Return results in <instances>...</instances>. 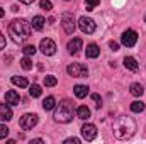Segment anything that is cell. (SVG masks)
Returning <instances> with one entry per match:
<instances>
[{
	"instance_id": "484cf974",
	"label": "cell",
	"mask_w": 146,
	"mask_h": 144,
	"mask_svg": "<svg viewBox=\"0 0 146 144\" xmlns=\"http://www.w3.org/2000/svg\"><path fill=\"white\" fill-rule=\"evenodd\" d=\"M22 53H24L26 56H33V54L36 53V46H34V44H27V46H24Z\"/></svg>"
},
{
	"instance_id": "d590c367",
	"label": "cell",
	"mask_w": 146,
	"mask_h": 144,
	"mask_svg": "<svg viewBox=\"0 0 146 144\" xmlns=\"http://www.w3.org/2000/svg\"><path fill=\"white\" fill-rule=\"evenodd\" d=\"M145 20H146V15H145Z\"/></svg>"
},
{
	"instance_id": "836d02e7",
	"label": "cell",
	"mask_w": 146,
	"mask_h": 144,
	"mask_svg": "<svg viewBox=\"0 0 146 144\" xmlns=\"http://www.w3.org/2000/svg\"><path fill=\"white\" fill-rule=\"evenodd\" d=\"M19 2H22V3H26V5H31V3H34V0H19Z\"/></svg>"
},
{
	"instance_id": "5bb4252c",
	"label": "cell",
	"mask_w": 146,
	"mask_h": 144,
	"mask_svg": "<svg viewBox=\"0 0 146 144\" xmlns=\"http://www.w3.org/2000/svg\"><path fill=\"white\" fill-rule=\"evenodd\" d=\"M99 54H100V48H99L95 42H92V44H88V46H87V58L95 59Z\"/></svg>"
},
{
	"instance_id": "8fae6325",
	"label": "cell",
	"mask_w": 146,
	"mask_h": 144,
	"mask_svg": "<svg viewBox=\"0 0 146 144\" xmlns=\"http://www.w3.org/2000/svg\"><path fill=\"white\" fill-rule=\"evenodd\" d=\"M5 102H7L9 105H19V102H21V95H19L15 90H9V92L5 93Z\"/></svg>"
},
{
	"instance_id": "f546056e",
	"label": "cell",
	"mask_w": 146,
	"mask_h": 144,
	"mask_svg": "<svg viewBox=\"0 0 146 144\" xmlns=\"http://www.w3.org/2000/svg\"><path fill=\"white\" fill-rule=\"evenodd\" d=\"M65 144H80V139L78 137H68V139H65Z\"/></svg>"
},
{
	"instance_id": "e0dca14e",
	"label": "cell",
	"mask_w": 146,
	"mask_h": 144,
	"mask_svg": "<svg viewBox=\"0 0 146 144\" xmlns=\"http://www.w3.org/2000/svg\"><path fill=\"white\" fill-rule=\"evenodd\" d=\"M129 93H131L133 97H141V95L145 93V88H143L141 83H133V85L129 87Z\"/></svg>"
},
{
	"instance_id": "7a4b0ae2",
	"label": "cell",
	"mask_w": 146,
	"mask_h": 144,
	"mask_svg": "<svg viewBox=\"0 0 146 144\" xmlns=\"http://www.w3.org/2000/svg\"><path fill=\"white\" fill-rule=\"evenodd\" d=\"M31 31H33V26L26 19H14L9 24V36L12 37V41L17 42V44L24 42L27 37L31 36Z\"/></svg>"
},
{
	"instance_id": "52a82bcc",
	"label": "cell",
	"mask_w": 146,
	"mask_h": 144,
	"mask_svg": "<svg viewBox=\"0 0 146 144\" xmlns=\"http://www.w3.org/2000/svg\"><path fill=\"white\" fill-rule=\"evenodd\" d=\"M39 49H41V53H42V54H46V56H53V54L56 53V42H54L53 39H49V37L41 39Z\"/></svg>"
},
{
	"instance_id": "e575fe53",
	"label": "cell",
	"mask_w": 146,
	"mask_h": 144,
	"mask_svg": "<svg viewBox=\"0 0 146 144\" xmlns=\"http://www.w3.org/2000/svg\"><path fill=\"white\" fill-rule=\"evenodd\" d=\"M3 14H5V10H3V9H2V7H0V19H2V17H3Z\"/></svg>"
},
{
	"instance_id": "4dcf8cb0",
	"label": "cell",
	"mask_w": 146,
	"mask_h": 144,
	"mask_svg": "<svg viewBox=\"0 0 146 144\" xmlns=\"http://www.w3.org/2000/svg\"><path fill=\"white\" fill-rule=\"evenodd\" d=\"M92 98H94V100L97 102V108H100V107H102V100H100V97H99L97 93H94V95H92Z\"/></svg>"
},
{
	"instance_id": "277c9868",
	"label": "cell",
	"mask_w": 146,
	"mask_h": 144,
	"mask_svg": "<svg viewBox=\"0 0 146 144\" xmlns=\"http://www.w3.org/2000/svg\"><path fill=\"white\" fill-rule=\"evenodd\" d=\"M66 73L73 78H87L88 76V68L82 63H72V65H68Z\"/></svg>"
},
{
	"instance_id": "44dd1931",
	"label": "cell",
	"mask_w": 146,
	"mask_h": 144,
	"mask_svg": "<svg viewBox=\"0 0 146 144\" xmlns=\"http://www.w3.org/2000/svg\"><path fill=\"white\" fill-rule=\"evenodd\" d=\"M54 107H56V100H54V97H53V95L46 97L44 102H42V108H44V110H51V108H54Z\"/></svg>"
},
{
	"instance_id": "5b68a950",
	"label": "cell",
	"mask_w": 146,
	"mask_h": 144,
	"mask_svg": "<svg viewBox=\"0 0 146 144\" xmlns=\"http://www.w3.org/2000/svg\"><path fill=\"white\" fill-rule=\"evenodd\" d=\"M78 27H80V31L83 34H94L97 26H95L94 19H90V17H80L78 19Z\"/></svg>"
},
{
	"instance_id": "d6a6232c",
	"label": "cell",
	"mask_w": 146,
	"mask_h": 144,
	"mask_svg": "<svg viewBox=\"0 0 146 144\" xmlns=\"http://www.w3.org/2000/svg\"><path fill=\"white\" fill-rule=\"evenodd\" d=\"M5 48V37H3V34H2V31H0V51Z\"/></svg>"
},
{
	"instance_id": "9c48e42d",
	"label": "cell",
	"mask_w": 146,
	"mask_h": 144,
	"mask_svg": "<svg viewBox=\"0 0 146 144\" xmlns=\"http://www.w3.org/2000/svg\"><path fill=\"white\" fill-rule=\"evenodd\" d=\"M61 26H63V29H65V32L66 34H73L75 32V29H76V24H75V19H73L72 14H63V17H61Z\"/></svg>"
},
{
	"instance_id": "1f68e13d",
	"label": "cell",
	"mask_w": 146,
	"mask_h": 144,
	"mask_svg": "<svg viewBox=\"0 0 146 144\" xmlns=\"http://www.w3.org/2000/svg\"><path fill=\"white\" fill-rule=\"evenodd\" d=\"M109 48L112 49V51H119V44H117L115 41H110V42H109Z\"/></svg>"
},
{
	"instance_id": "2e32d148",
	"label": "cell",
	"mask_w": 146,
	"mask_h": 144,
	"mask_svg": "<svg viewBox=\"0 0 146 144\" xmlns=\"http://www.w3.org/2000/svg\"><path fill=\"white\" fill-rule=\"evenodd\" d=\"M73 92H75V97H76V98H85V97L88 95V87H85V85H76V87L73 88Z\"/></svg>"
},
{
	"instance_id": "f1b7e54d",
	"label": "cell",
	"mask_w": 146,
	"mask_h": 144,
	"mask_svg": "<svg viewBox=\"0 0 146 144\" xmlns=\"http://www.w3.org/2000/svg\"><path fill=\"white\" fill-rule=\"evenodd\" d=\"M9 127L5 126V124H0V139H5L7 136H9Z\"/></svg>"
},
{
	"instance_id": "ffe728a7",
	"label": "cell",
	"mask_w": 146,
	"mask_h": 144,
	"mask_svg": "<svg viewBox=\"0 0 146 144\" xmlns=\"http://www.w3.org/2000/svg\"><path fill=\"white\" fill-rule=\"evenodd\" d=\"M10 81H12V85H15V87H19V88H26V87H29V81H27L24 76H12Z\"/></svg>"
},
{
	"instance_id": "d6986e66",
	"label": "cell",
	"mask_w": 146,
	"mask_h": 144,
	"mask_svg": "<svg viewBox=\"0 0 146 144\" xmlns=\"http://www.w3.org/2000/svg\"><path fill=\"white\" fill-rule=\"evenodd\" d=\"M44 22H46V19H44L42 15H36V17H33V22H31V26H33V29H36V31H42V27H44Z\"/></svg>"
},
{
	"instance_id": "cb8c5ba5",
	"label": "cell",
	"mask_w": 146,
	"mask_h": 144,
	"mask_svg": "<svg viewBox=\"0 0 146 144\" xmlns=\"http://www.w3.org/2000/svg\"><path fill=\"white\" fill-rule=\"evenodd\" d=\"M21 66H22L24 70H33V59H31L29 56L22 58V59H21Z\"/></svg>"
},
{
	"instance_id": "ac0fdd59",
	"label": "cell",
	"mask_w": 146,
	"mask_h": 144,
	"mask_svg": "<svg viewBox=\"0 0 146 144\" xmlns=\"http://www.w3.org/2000/svg\"><path fill=\"white\" fill-rule=\"evenodd\" d=\"M76 117L82 119V120L90 119V108L87 107V105H80V107L76 108Z\"/></svg>"
},
{
	"instance_id": "4316f807",
	"label": "cell",
	"mask_w": 146,
	"mask_h": 144,
	"mask_svg": "<svg viewBox=\"0 0 146 144\" xmlns=\"http://www.w3.org/2000/svg\"><path fill=\"white\" fill-rule=\"evenodd\" d=\"M99 3H100V0H85V7H87V10H88V12H92Z\"/></svg>"
},
{
	"instance_id": "7402d4cb",
	"label": "cell",
	"mask_w": 146,
	"mask_h": 144,
	"mask_svg": "<svg viewBox=\"0 0 146 144\" xmlns=\"http://www.w3.org/2000/svg\"><path fill=\"white\" fill-rule=\"evenodd\" d=\"M41 93H42V90H41V87L39 85H31L29 87V95L33 97V98H37V97H41Z\"/></svg>"
},
{
	"instance_id": "3957f363",
	"label": "cell",
	"mask_w": 146,
	"mask_h": 144,
	"mask_svg": "<svg viewBox=\"0 0 146 144\" xmlns=\"http://www.w3.org/2000/svg\"><path fill=\"white\" fill-rule=\"evenodd\" d=\"M73 104L70 100H63L54 107V120L61 124H68L73 119Z\"/></svg>"
},
{
	"instance_id": "6da1fadb",
	"label": "cell",
	"mask_w": 146,
	"mask_h": 144,
	"mask_svg": "<svg viewBox=\"0 0 146 144\" xmlns=\"http://www.w3.org/2000/svg\"><path fill=\"white\" fill-rule=\"evenodd\" d=\"M112 131H114V136H115L117 139H121V141L129 139V137H133L134 132H136V122H134L133 117L121 115V117L115 119Z\"/></svg>"
},
{
	"instance_id": "4fadbf2b",
	"label": "cell",
	"mask_w": 146,
	"mask_h": 144,
	"mask_svg": "<svg viewBox=\"0 0 146 144\" xmlns=\"http://www.w3.org/2000/svg\"><path fill=\"white\" fill-rule=\"evenodd\" d=\"M82 44H83V42H82V39H80V37L72 39V41L68 42V46H66V48H68V53H70V54H76V53L82 49Z\"/></svg>"
},
{
	"instance_id": "603a6c76",
	"label": "cell",
	"mask_w": 146,
	"mask_h": 144,
	"mask_svg": "<svg viewBox=\"0 0 146 144\" xmlns=\"http://www.w3.org/2000/svg\"><path fill=\"white\" fill-rule=\"evenodd\" d=\"M143 110H145V104H143V102L136 100V102H133V104H131V112L139 114V112H143Z\"/></svg>"
},
{
	"instance_id": "ba28073f",
	"label": "cell",
	"mask_w": 146,
	"mask_h": 144,
	"mask_svg": "<svg viewBox=\"0 0 146 144\" xmlns=\"http://www.w3.org/2000/svg\"><path fill=\"white\" fill-rule=\"evenodd\" d=\"M121 42H122L126 48H133V46L138 42V32H136V31H133V29L124 31V32H122V36H121Z\"/></svg>"
},
{
	"instance_id": "7c38bea8",
	"label": "cell",
	"mask_w": 146,
	"mask_h": 144,
	"mask_svg": "<svg viewBox=\"0 0 146 144\" xmlns=\"http://www.w3.org/2000/svg\"><path fill=\"white\" fill-rule=\"evenodd\" d=\"M12 119V108L9 104H0V120L9 122Z\"/></svg>"
},
{
	"instance_id": "83f0119b",
	"label": "cell",
	"mask_w": 146,
	"mask_h": 144,
	"mask_svg": "<svg viewBox=\"0 0 146 144\" xmlns=\"http://www.w3.org/2000/svg\"><path fill=\"white\" fill-rule=\"evenodd\" d=\"M39 5H41V9H42V10H51V9H53L51 0H39Z\"/></svg>"
},
{
	"instance_id": "9a60e30c",
	"label": "cell",
	"mask_w": 146,
	"mask_h": 144,
	"mask_svg": "<svg viewBox=\"0 0 146 144\" xmlns=\"http://www.w3.org/2000/svg\"><path fill=\"white\" fill-rule=\"evenodd\" d=\"M124 66H126L127 70H131V71H138V68H139L136 58H133V56H126V58H124Z\"/></svg>"
},
{
	"instance_id": "8992f818",
	"label": "cell",
	"mask_w": 146,
	"mask_h": 144,
	"mask_svg": "<svg viewBox=\"0 0 146 144\" xmlns=\"http://www.w3.org/2000/svg\"><path fill=\"white\" fill-rule=\"evenodd\" d=\"M37 124V115L36 114H24L19 120V126L24 129V131H31L34 126Z\"/></svg>"
},
{
	"instance_id": "30bf717a",
	"label": "cell",
	"mask_w": 146,
	"mask_h": 144,
	"mask_svg": "<svg viewBox=\"0 0 146 144\" xmlns=\"http://www.w3.org/2000/svg\"><path fill=\"white\" fill-rule=\"evenodd\" d=\"M82 136L85 141H94L97 137V127L94 124H85L82 127Z\"/></svg>"
},
{
	"instance_id": "d4e9b609",
	"label": "cell",
	"mask_w": 146,
	"mask_h": 144,
	"mask_svg": "<svg viewBox=\"0 0 146 144\" xmlns=\"http://www.w3.org/2000/svg\"><path fill=\"white\" fill-rule=\"evenodd\" d=\"M56 83H58L56 76H53V75H46V76H44V85H46V87H54Z\"/></svg>"
}]
</instances>
